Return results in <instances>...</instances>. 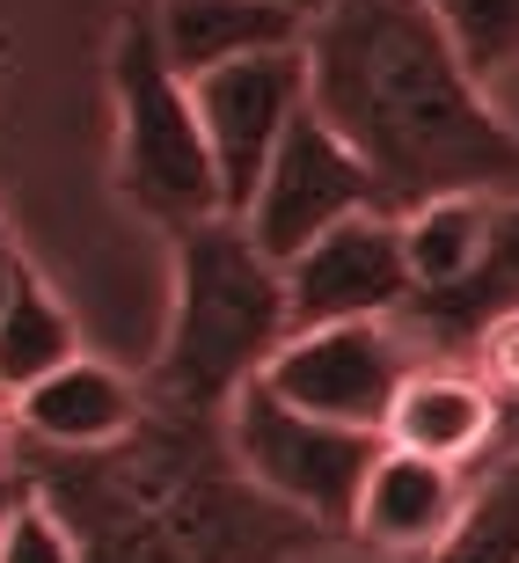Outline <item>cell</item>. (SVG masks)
<instances>
[{
  "label": "cell",
  "mask_w": 519,
  "mask_h": 563,
  "mask_svg": "<svg viewBox=\"0 0 519 563\" xmlns=\"http://www.w3.org/2000/svg\"><path fill=\"white\" fill-rule=\"evenodd\" d=\"M15 468L66 512L81 563H300L330 542V527L250 483L228 410L168 396H146L140 424L88 454L22 439Z\"/></svg>",
  "instance_id": "obj_1"
},
{
  "label": "cell",
  "mask_w": 519,
  "mask_h": 563,
  "mask_svg": "<svg viewBox=\"0 0 519 563\" xmlns=\"http://www.w3.org/2000/svg\"><path fill=\"white\" fill-rule=\"evenodd\" d=\"M308 96L395 212L446 190L519 198V132L424 0H322L308 22Z\"/></svg>",
  "instance_id": "obj_2"
},
{
  "label": "cell",
  "mask_w": 519,
  "mask_h": 563,
  "mask_svg": "<svg viewBox=\"0 0 519 563\" xmlns=\"http://www.w3.org/2000/svg\"><path fill=\"white\" fill-rule=\"evenodd\" d=\"M168 242H176V308H168V336L146 374V396L228 410L234 388L264 374L270 352L292 336L286 264L256 250V234L234 212L190 220Z\"/></svg>",
  "instance_id": "obj_3"
},
{
  "label": "cell",
  "mask_w": 519,
  "mask_h": 563,
  "mask_svg": "<svg viewBox=\"0 0 519 563\" xmlns=\"http://www.w3.org/2000/svg\"><path fill=\"white\" fill-rule=\"evenodd\" d=\"M110 96H118V190L132 198V212L168 234L228 212L190 81L168 66L154 30V0H132L110 37Z\"/></svg>",
  "instance_id": "obj_4"
},
{
  "label": "cell",
  "mask_w": 519,
  "mask_h": 563,
  "mask_svg": "<svg viewBox=\"0 0 519 563\" xmlns=\"http://www.w3.org/2000/svg\"><path fill=\"white\" fill-rule=\"evenodd\" d=\"M228 446H234V461L250 468L256 490H270V498L292 505V512H308V520L330 527V534H352L358 490L374 476L388 432H380V424L314 418V410L286 402L256 374L228 396Z\"/></svg>",
  "instance_id": "obj_5"
},
{
  "label": "cell",
  "mask_w": 519,
  "mask_h": 563,
  "mask_svg": "<svg viewBox=\"0 0 519 563\" xmlns=\"http://www.w3.org/2000/svg\"><path fill=\"white\" fill-rule=\"evenodd\" d=\"M190 103H198L212 168H220V206L242 220L256 184H264L270 154H278V140H286V125L314 103L308 96V37L198 74V81H190Z\"/></svg>",
  "instance_id": "obj_6"
},
{
  "label": "cell",
  "mask_w": 519,
  "mask_h": 563,
  "mask_svg": "<svg viewBox=\"0 0 519 563\" xmlns=\"http://www.w3.org/2000/svg\"><path fill=\"white\" fill-rule=\"evenodd\" d=\"M366 206H388V198H380V184H374V168L358 162L352 146L336 140L330 118L308 103L286 125L278 154H270L264 184H256L250 212H242V228L256 234V250H264V256L292 264L314 234H330L336 220H352V212H366Z\"/></svg>",
  "instance_id": "obj_7"
},
{
  "label": "cell",
  "mask_w": 519,
  "mask_h": 563,
  "mask_svg": "<svg viewBox=\"0 0 519 563\" xmlns=\"http://www.w3.org/2000/svg\"><path fill=\"white\" fill-rule=\"evenodd\" d=\"M417 352L395 314H366V322H314V330H292L278 352H270L264 380L286 402L314 410V418L336 424H388L395 388L410 380Z\"/></svg>",
  "instance_id": "obj_8"
},
{
  "label": "cell",
  "mask_w": 519,
  "mask_h": 563,
  "mask_svg": "<svg viewBox=\"0 0 519 563\" xmlns=\"http://www.w3.org/2000/svg\"><path fill=\"white\" fill-rule=\"evenodd\" d=\"M410 256H402V212L366 206L314 234L308 250L286 264V300L292 330L314 322H366V314H402L410 300Z\"/></svg>",
  "instance_id": "obj_9"
},
{
  "label": "cell",
  "mask_w": 519,
  "mask_h": 563,
  "mask_svg": "<svg viewBox=\"0 0 519 563\" xmlns=\"http://www.w3.org/2000/svg\"><path fill=\"white\" fill-rule=\"evenodd\" d=\"M380 432L410 454H432V461H476L490 439H498V388L461 366V358H417L410 380L395 388L388 402V424Z\"/></svg>",
  "instance_id": "obj_10"
},
{
  "label": "cell",
  "mask_w": 519,
  "mask_h": 563,
  "mask_svg": "<svg viewBox=\"0 0 519 563\" xmlns=\"http://www.w3.org/2000/svg\"><path fill=\"white\" fill-rule=\"evenodd\" d=\"M468 483H461L454 461H432V454H410V446H380L374 476L358 490V512H352V534L366 549H395V556H432L439 534L454 527Z\"/></svg>",
  "instance_id": "obj_11"
},
{
  "label": "cell",
  "mask_w": 519,
  "mask_h": 563,
  "mask_svg": "<svg viewBox=\"0 0 519 563\" xmlns=\"http://www.w3.org/2000/svg\"><path fill=\"white\" fill-rule=\"evenodd\" d=\"M146 410V388H132L118 366L103 358H66L44 380H30L15 396V424L30 446H59V454H88V446H110L125 439Z\"/></svg>",
  "instance_id": "obj_12"
},
{
  "label": "cell",
  "mask_w": 519,
  "mask_h": 563,
  "mask_svg": "<svg viewBox=\"0 0 519 563\" xmlns=\"http://www.w3.org/2000/svg\"><path fill=\"white\" fill-rule=\"evenodd\" d=\"M512 308H519V198H498L483 264L446 292H410L395 322H402L417 358H468L483 322H498V314H512Z\"/></svg>",
  "instance_id": "obj_13"
},
{
  "label": "cell",
  "mask_w": 519,
  "mask_h": 563,
  "mask_svg": "<svg viewBox=\"0 0 519 563\" xmlns=\"http://www.w3.org/2000/svg\"><path fill=\"white\" fill-rule=\"evenodd\" d=\"M308 8L292 0H154V30H162L168 66L198 81L228 59H250V52H278V44L308 37Z\"/></svg>",
  "instance_id": "obj_14"
},
{
  "label": "cell",
  "mask_w": 519,
  "mask_h": 563,
  "mask_svg": "<svg viewBox=\"0 0 519 563\" xmlns=\"http://www.w3.org/2000/svg\"><path fill=\"white\" fill-rule=\"evenodd\" d=\"M490 220H498V198L483 190H446V198H424V206L402 212V256H410V286L417 292H446L483 264V242H490Z\"/></svg>",
  "instance_id": "obj_15"
},
{
  "label": "cell",
  "mask_w": 519,
  "mask_h": 563,
  "mask_svg": "<svg viewBox=\"0 0 519 563\" xmlns=\"http://www.w3.org/2000/svg\"><path fill=\"white\" fill-rule=\"evenodd\" d=\"M81 352V336H74V314L59 308V292L37 278V264L15 278L8 292V308H0V396H22L30 380H44L52 366Z\"/></svg>",
  "instance_id": "obj_16"
},
{
  "label": "cell",
  "mask_w": 519,
  "mask_h": 563,
  "mask_svg": "<svg viewBox=\"0 0 519 563\" xmlns=\"http://www.w3.org/2000/svg\"><path fill=\"white\" fill-rule=\"evenodd\" d=\"M424 563H519V454L498 461L461 498L454 527L439 534V549Z\"/></svg>",
  "instance_id": "obj_17"
},
{
  "label": "cell",
  "mask_w": 519,
  "mask_h": 563,
  "mask_svg": "<svg viewBox=\"0 0 519 563\" xmlns=\"http://www.w3.org/2000/svg\"><path fill=\"white\" fill-rule=\"evenodd\" d=\"M476 81L519 66V0H424Z\"/></svg>",
  "instance_id": "obj_18"
},
{
  "label": "cell",
  "mask_w": 519,
  "mask_h": 563,
  "mask_svg": "<svg viewBox=\"0 0 519 563\" xmlns=\"http://www.w3.org/2000/svg\"><path fill=\"white\" fill-rule=\"evenodd\" d=\"M0 563H81V542H74L66 512L44 490H30V483H22L15 512L0 527Z\"/></svg>",
  "instance_id": "obj_19"
},
{
  "label": "cell",
  "mask_w": 519,
  "mask_h": 563,
  "mask_svg": "<svg viewBox=\"0 0 519 563\" xmlns=\"http://www.w3.org/2000/svg\"><path fill=\"white\" fill-rule=\"evenodd\" d=\"M461 366H476V374L490 380L498 396H519V308H512V314H498V322H483Z\"/></svg>",
  "instance_id": "obj_20"
},
{
  "label": "cell",
  "mask_w": 519,
  "mask_h": 563,
  "mask_svg": "<svg viewBox=\"0 0 519 563\" xmlns=\"http://www.w3.org/2000/svg\"><path fill=\"white\" fill-rule=\"evenodd\" d=\"M30 272V256H22V242H15V228L0 220V308H8V292H15V278Z\"/></svg>",
  "instance_id": "obj_21"
},
{
  "label": "cell",
  "mask_w": 519,
  "mask_h": 563,
  "mask_svg": "<svg viewBox=\"0 0 519 563\" xmlns=\"http://www.w3.org/2000/svg\"><path fill=\"white\" fill-rule=\"evenodd\" d=\"M15 446H22V424H15V396H0V476L15 468Z\"/></svg>",
  "instance_id": "obj_22"
},
{
  "label": "cell",
  "mask_w": 519,
  "mask_h": 563,
  "mask_svg": "<svg viewBox=\"0 0 519 563\" xmlns=\"http://www.w3.org/2000/svg\"><path fill=\"white\" fill-rule=\"evenodd\" d=\"M15 498H22V468H8V476H0V527H8V512H15Z\"/></svg>",
  "instance_id": "obj_23"
},
{
  "label": "cell",
  "mask_w": 519,
  "mask_h": 563,
  "mask_svg": "<svg viewBox=\"0 0 519 563\" xmlns=\"http://www.w3.org/2000/svg\"><path fill=\"white\" fill-rule=\"evenodd\" d=\"M292 8H308V15H314V8H322V0H292Z\"/></svg>",
  "instance_id": "obj_24"
},
{
  "label": "cell",
  "mask_w": 519,
  "mask_h": 563,
  "mask_svg": "<svg viewBox=\"0 0 519 563\" xmlns=\"http://www.w3.org/2000/svg\"><path fill=\"white\" fill-rule=\"evenodd\" d=\"M0 59H8V37H0Z\"/></svg>",
  "instance_id": "obj_25"
}]
</instances>
